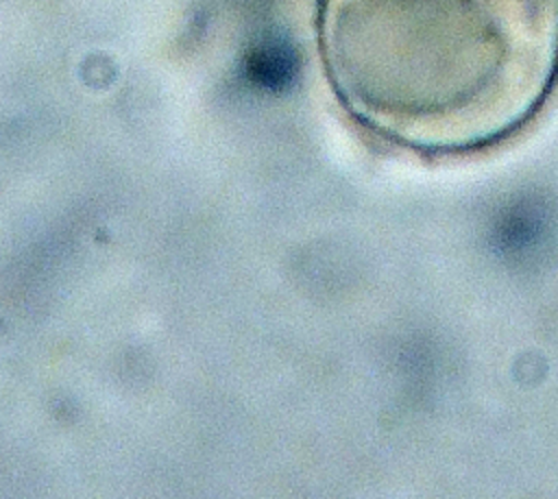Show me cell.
<instances>
[{
	"label": "cell",
	"instance_id": "6da1fadb",
	"mask_svg": "<svg viewBox=\"0 0 558 499\" xmlns=\"http://www.w3.org/2000/svg\"><path fill=\"white\" fill-rule=\"evenodd\" d=\"M318 41L347 111L423 153L517 133L558 78V0H320Z\"/></svg>",
	"mask_w": 558,
	"mask_h": 499
}]
</instances>
